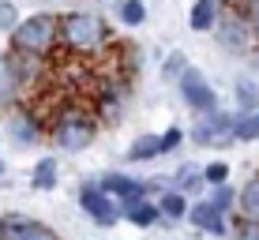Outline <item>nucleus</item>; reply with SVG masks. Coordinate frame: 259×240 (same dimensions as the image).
Returning <instances> with one entry per match:
<instances>
[{"instance_id": "28", "label": "nucleus", "mask_w": 259, "mask_h": 240, "mask_svg": "<svg viewBox=\"0 0 259 240\" xmlns=\"http://www.w3.org/2000/svg\"><path fill=\"white\" fill-rule=\"evenodd\" d=\"M117 113H120V102H117V94H113V90H105V94H102V117L109 120V117H117Z\"/></svg>"}, {"instance_id": "27", "label": "nucleus", "mask_w": 259, "mask_h": 240, "mask_svg": "<svg viewBox=\"0 0 259 240\" xmlns=\"http://www.w3.org/2000/svg\"><path fill=\"white\" fill-rule=\"evenodd\" d=\"M233 240H259V221H244L240 218L233 225Z\"/></svg>"}, {"instance_id": "31", "label": "nucleus", "mask_w": 259, "mask_h": 240, "mask_svg": "<svg viewBox=\"0 0 259 240\" xmlns=\"http://www.w3.org/2000/svg\"><path fill=\"white\" fill-rule=\"evenodd\" d=\"M229 4H233V8H248L252 0H229Z\"/></svg>"}, {"instance_id": "1", "label": "nucleus", "mask_w": 259, "mask_h": 240, "mask_svg": "<svg viewBox=\"0 0 259 240\" xmlns=\"http://www.w3.org/2000/svg\"><path fill=\"white\" fill-rule=\"evenodd\" d=\"M57 30H60V41L75 53H94L109 41L105 23L91 12H68L64 19H57Z\"/></svg>"}, {"instance_id": "30", "label": "nucleus", "mask_w": 259, "mask_h": 240, "mask_svg": "<svg viewBox=\"0 0 259 240\" xmlns=\"http://www.w3.org/2000/svg\"><path fill=\"white\" fill-rule=\"evenodd\" d=\"M248 23H252V34L259 38V0H252V4H248Z\"/></svg>"}, {"instance_id": "23", "label": "nucleus", "mask_w": 259, "mask_h": 240, "mask_svg": "<svg viewBox=\"0 0 259 240\" xmlns=\"http://www.w3.org/2000/svg\"><path fill=\"white\" fill-rule=\"evenodd\" d=\"M181 139H184V131H181V128L162 131V135H158V154H169V150H177V147H181Z\"/></svg>"}, {"instance_id": "7", "label": "nucleus", "mask_w": 259, "mask_h": 240, "mask_svg": "<svg viewBox=\"0 0 259 240\" xmlns=\"http://www.w3.org/2000/svg\"><path fill=\"white\" fill-rule=\"evenodd\" d=\"M181 98L192 105L195 113H210L214 109V90H210L207 75L195 72V68H184V75H181Z\"/></svg>"}, {"instance_id": "25", "label": "nucleus", "mask_w": 259, "mask_h": 240, "mask_svg": "<svg viewBox=\"0 0 259 240\" xmlns=\"http://www.w3.org/2000/svg\"><path fill=\"white\" fill-rule=\"evenodd\" d=\"M19 240H60V236L53 233L49 225H41V221H30V225H26V233H23Z\"/></svg>"}, {"instance_id": "15", "label": "nucleus", "mask_w": 259, "mask_h": 240, "mask_svg": "<svg viewBox=\"0 0 259 240\" xmlns=\"http://www.w3.org/2000/svg\"><path fill=\"white\" fill-rule=\"evenodd\" d=\"M57 176H60V169H57V162H53V158H41L38 165H34V188L38 191H53L57 188Z\"/></svg>"}, {"instance_id": "14", "label": "nucleus", "mask_w": 259, "mask_h": 240, "mask_svg": "<svg viewBox=\"0 0 259 240\" xmlns=\"http://www.w3.org/2000/svg\"><path fill=\"white\" fill-rule=\"evenodd\" d=\"M158 210H162L165 221H181V218H188V199H184L181 191H165L162 199H158Z\"/></svg>"}, {"instance_id": "8", "label": "nucleus", "mask_w": 259, "mask_h": 240, "mask_svg": "<svg viewBox=\"0 0 259 240\" xmlns=\"http://www.w3.org/2000/svg\"><path fill=\"white\" fill-rule=\"evenodd\" d=\"M188 221H192L195 229H203V233H218V236L226 233V214H222L210 199L192 203V207H188Z\"/></svg>"}, {"instance_id": "10", "label": "nucleus", "mask_w": 259, "mask_h": 240, "mask_svg": "<svg viewBox=\"0 0 259 240\" xmlns=\"http://www.w3.org/2000/svg\"><path fill=\"white\" fill-rule=\"evenodd\" d=\"M195 188H203V165H199V162H184V165L173 173V188H169V191L188 195V191H195Z\"/></svg>"}, {"instance_id": "3", "label": "nucleus", "mask_w": 259, "mask_h": 240, "mask_svg": "<svg viewBox=\"0 0 259 240\" xmlns=\"http://www.w3.org/2000/svg\"><path fill=\"white\" fill-rule=\"evenodd\" d=\"M94 139V117L87 109H79V105H71L57 117L53 124V143L60 150H68V154H79V150H87Z\"/></svg>"}, {"instance_id": "24", "label": "nucleus", "mask_w": 259, "mask_h": 240, "mask_svg": "<svg viewBox=\"0 0 259 240\" xmlns=\"http://www.w3.org/2000/svg\"><path fill=\"white\" fill-rule=\"evenodd\" d=\"M210 203H214V207L222 210V214H233V191H229L226 184H218V188H214V195H210Z\"/></svg>"}, {"instance_id": "5", "label": "nucleus", "mask_w": 259, "mask_h": 240, "mask_svg": "<svg viewBox=\"0 0 259 240\" xmlns=\"http://www.w3.org/2000/svg\"><path fill=\"white\" fill-rule=\"evenodd\" d=\"M192 139L199 147H226V143H233V117H229V113H218V109L203 113L199 124L192 128Z\"/></svg>"}, {"instance_id": "26", "label": "nucleus", "mask_w": 259, "mask_h": 240, "mask_svg": "<svg viewBox=\"0 0 259 240\" xmlns=\"http://www.w3.org/2000/svg\"><path fill=\"white\" fill-rule=\"evenodd\" d=\"M15 26H19V12H15V4L0 0V30H15Z\"/></svg>"}, {"instance_id": "6", "label": "nucleus", "mask_w": 259, "mask_h": 240, "mask_svg": "<svg viewBox=\"0 0 259 240\" xmlns=\"http://www.w3.org/2000/svg\"><path fill=\"white\" fill-rule=\"evenodd\" d=\"M98 188H102L105 195H113L120 207L139 203V199H150V184L132 180V176H124V173H105V176H98Z\"/></svg>"}, {"instance_id": "16", "label": "nucleus", "mask_w": 259, "mask_h": 240, "mask_svg": "<svg viewBox=\"0 0 259 240\" xmlns=\"http://www.w3.org/2000/svg\"><path fill=\"white\" fill-rule=\"evenodd\" d=\"M218 41L226 49H244V23L237 19H222V30H218Z\"/></svg>"}, {"instance_id": "22", "label": "nucleus", "mask_w": 259, "mask_h": 240, "mask_svg": "<svg viewBox=\"0 0 259 240\" xmlns=\"http://www.w3.org/2000/svg\"><path fill=\"white\" fill-rule=\"evenodd\" d=\"M226 180H229V165H226V162H210V165H203V184L218 188V184H226Z\"/></svg>"}, {"instance_id": "4", "label": "nucleus", "mask_w": 259, "mask_h": 240, "mask_svg": "<svg viewBox=\"0 0 259 240\" xmlns=\"http://www.w3.org/2000/svg\"><path fill=\"white\" fill-rule=\"evenodd\" d=\"M79 207H83L87 218H91L94 225H102V229L117 225V221L124 218V207L113 199V195H105L102 188H98V180H91V184L79 188Z\"/></svg>"}, {"instance_id": "9", "label": "nucleus", "mask_w": 259, "mask_h": 240, "mask_svg": "<svg viewBox=\"0 0 259 240\" xmlns=\"http://www.w3.org/2000/svg\"><path fill=\"white\" fill-rule=\"evenodd\" d=\"M124 221H132L136 229H150L162 221V210H158L154 199H139V203H128L124 207Z\"/></svg>"}, {"instance_id": "11", "label": "nucleus", "mask_w": 259, "mask_h": 240, "mask_svg": "<svg viewBox=\"0 0 259 240\" xmlns=\"http://www.w3.org/2000/svg\"><path fill=\"white\" fill-rule=\"evenodd\" d=\"M8 131H12L15 143H38L41 139V128H38V120H34L30 113H15V117L8 120Z\"/></svg>"}, {"instance_id": "13", "label": "nucleus", "mask_w": 259, "mask_h": 240, "mask_svg": "<svg viewBox=\"0 0 259 240\" xmlns=\"http://www.w3.org/2000/svg\"><path fill=\"white\" fill-rule=\"evenodd\" d=\"M218 4L222 0H195V8H192V15H188V23H192V30H210L214 23H218Z\"/></svg>"}, {"instance_id": "18", "label": "nucleus", "mask_w": 259, "mask_h": 240, "mask_svg": "<svg viewBox=\"0 0 259 240\" xmlns=\"http://www.w3.org/2000/svg\"><path fill=\"white\" fill-rule=\"evenodd\" d=\"M233 139H240V143L259 139V113H240V117H233Z\"/></svg>"}, {"instance_id": "12", "label": "nucleus", "mask_w": 259, "mask_h": 240, "mask_svg": "<svg viewBox=\"0 0 259 240\" xmlns=\"http://www.w3.org/2000/svg\"><path fill=\"white\" fill-rule=\"evenodd\" d=\"M237 207H240V218H244V221H259V173L240 188Z\"/></svg>"}, {"instance_id": "2", "label": "nucleus", "mask_w": 259, "mask_h": 240, "mask_svg": "<svg viewBox=\"0 0 259 240\" xmlns=\"http://www.w3.org/2000/svg\"><path fill=\"white\" fill-rule=\"evenodd\" d=\"M57 41H60L57 15H30L12 30V45L23 57H46V53H53Z\"/></svg>"}, {"instance_id": "19", "label": "nucleus", "mask_w": 259, "mask_h": 240, "mask_svg": "<svg viewBox=\"0 0 259 240\" xmlns=\"http://www.w3.org/2000/svg\"><path fill=\"white\" fill-rule=\"evenodd\" d=\"M34 218L26 214H0V240H19Z\"/></svg>"}, {"instance_id": "20", "label": "nucleus", "mask_w": 259, "mask_h": 240, "mask_svg": "<svg viewBox=\"0 0 259 240\" xmlns=\"http://www.w3.org/2000/svg\"><path fill=\"white\" fill-rule=\"evenodd\" d=\"M117 15H120L124 26H143L147 23V4H143V0H120Z\"/></svg>"}, {"instance_id": "29", "label": "nucleus", "mask_w": 259, "mask_h": 240, "mask_svg": "<svg viewBox=\"0 0 259 240\" xmlns=\"http://www.w3.org/2000/svg\"><path fill=\"white\" fill-rule=\"evenodd\" d=\"M184 68H188V64H184V53H173V57L165 60V75H169V79H173V75L181 79V75H184Z\"/></svg>"}, {"instance_id": "21", "label": "nucleus", "mask_w": 259, "mask_h": 240, "mask_svg": "<svg viewBox=\"0 0 259 240\" xmlns=\"http://www.w3.org/2000/svg\"><path fill=\"white\" fill-rule=\"evenodd\" d=\"M237 105H240L244 113H255V105H259V90H255L252 79H240V83H237Z\"/></svg>"}, {"instance_id": "17", "label": "nucleus", "mask_w": 259, "mask_h": 240, "mask_svg": "<svg viewBox=\"0 0 259 240\" xmlns=\"http://www.w3.org/2000/svg\"><path fill=\"white\" fill-rule=\"evenodd\" d=\"M124 158L128 162H150V158H158V135H139L136 143L124 150Z\"/></svg>"}]
</instances>
